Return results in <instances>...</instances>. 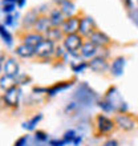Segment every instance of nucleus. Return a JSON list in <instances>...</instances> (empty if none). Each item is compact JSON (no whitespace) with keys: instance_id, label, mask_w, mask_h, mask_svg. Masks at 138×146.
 I'll return each mask as SVG.
<instances>
[{"instance_id":"nucleus-1","label":"nucleus","mask_w":138,"mask_h":146,"mask_svg":"<svg viewBox=\"0 0 138 146\" xmlns=\"http://www.w3.org/2000/svg\"><path fill=\"white\" fill-rule=\"evenodd\" d=\"M84 45L82 41V36L80 33H74V35H66L62 40V46L65 48V50L70 54L78 53L80 49Z\"/></svg>"},{"instance_id":"nucleus-2","label":"nucleus","mask_w":138,"mask_h":146,"mask_svg":"<svg viewBox=\"0 0 138 146\" xmlns=\"http://www.w3.org/2000/svg\"><path fill=\"white\" fill-rule=\"evenodd\" d=\"M20 96H21V89L17 85H13L9 89H7L3 94V102L9 108H17L19 106Z\"/></svg>"},{"instance_id":"nucleus-3","label":"nucleus","mask_w":138,"mask_h":146,"mask_svg":"<svg viewBox=\"0 0 138 146\" xmlns=\"http://www.w3.org/2000/svg\"><path fill=\"white\" fill-rule=\"evenodd\" d=\"M54 52H56V44L48 38H45L41 44H38L34 48V53L38 58H49L54 54Z\"/></svg>"},{"instance_id":"nucleus-4","label":"nucleus","mask_w":138,"mask_h":146,"mask_svg":"<svg viewBox=\"0 0 138 146\" xmlns=\"http://www.w3.org/2000/svg\"><path fill=\"white\" fill-rule=\"evenodd\" d=\"M114 122L119 129H122L125 131H130L133 129H135V126H137V121L126 113H118L114 117Z\"/></svg>"},{"instance_id":"nucleus-5","label":"nucleus","mask_w":138,"mask_h":146,"mask_svg":"<svg viewBox=\"0 0 138 146\" xmlns=\"http://www.w3.org/2000/svg\"><path fill=\"white\" fill-rule=\"evenodd\" d=\"M96 127L100 134H107V133H110L115 127V122L114 119L109 118L106 115L98 114L96 117Z\"/></svg>"},{"instance_id":"nucleus-6","label":"nucleus","mask_w":138,"mask_h":146,"mask_svg":"<svg viewBox=\"0 0 138 146\" xmlns=\"http://www.w3.org/2000/svg\"><path fill=\"white\" fill-rule=\"evenodd\" d=\"M96 31V23L93 20L92 16L84 15L81 16V21H80V33L82 37H90L93 32Z\"/></svg>"},{"instance_id":"nucleus-7","label":"nucleus","mask_w":138,"mask_h":146,"mask_svg":"<svg viewBox=\"0 0 138 146\" xmlns=\"http://www.w3.org/2000/svg\"><path fill=\"white\" fill-rule=\"evenodd\" d=\"M80 16H72L64 21V24L61 25V31L64 32V35H74L80 32Z\"/></svg>"},{"instance_id":"nucleus-8","label":"nucleus","mask_w":138,"mask_h":146,"mask_svg":"<svg viewBox=\"0 0 138 146\" xmlns=\"http://www.w3.org/2000/svg\"><path fill=\"white\" fill-rule=\"evenodd\" d=\"M1 72L4 73V76L12 77V78H16L19 76V64L15 58H7L5 61L1 64Z\"/></svg>"},{"instance_id":"nucleus-9","label":"nucleus","mask_w":138,"mask_h":146,"mask_svg":"<svg viewBox=\"0 0 138 146\" xmlns=\"http://www.w3.org/2000/svg\"><path fill=\"white\" fill-rule=\"evenodd\" d=\"M89 41L90 42H93L94 45L97 46V48H106L107 45H110V42H111V40H110V37L105 33V32H102V31H94L90 35V37H89Z\"/></svg>"},{"instance_id":"nucleus-10","label":"nucleus","mask_w":138,"mask_h":146,"mask_svg":"<svg viewBox=\"0 0 138 146\" xmlns=\"http://www.w3.org/2000/svg\"><path fill=\"white\" fill-rule=\"evenodd\" d=\"M45 40V36L41 35V33H37V32H27L25 35L23 36V44H27V45L32 46V48H36L38 44H41L42 41Z\"/></svg>"},{"instance_id":"nucleus-11","label":"nucleus","mask_w":138,"mask_h":146,"mask_svg":"<svg viewBox=\"0 0 138 146\" xmlns=\"http://www.w3.org/2000/svg\"><path fill=\"white\" fill-rule=\"evenodd\" d=\"M88 64H89V68H90L93 72H97V73L106 72L107 68H109V64H107L106 58L101 57V56H96V57L92 58Z\"/></svg>"},{"instance_id":"nucleus-12","label":"nucleus","mask_w":138,"mask_h":146,"mask_svg":"<svg viewBox=\"0 0 138 146\" xmlns=\"http://www.w3.org/2000/svg\"><path fill=\"white\" fill-rule=\"evenodd\" d=\"M50 28H52V23H50L49 16L41 15L37 19V23L34 24L33 31L37 32V33H41V35H45V33L49 31Z\"/></svg>"},{"instance_id":"nucleus-13","label":"nucleus","mask_w":138,"mask_h":146,"mask_svg":"<svg viewBox=\"0 0 138 146\" xmlns=\"http://www.w3.org/2000/svg\"><path fill=\"white\" fill-rule=\"evenodd\" d=\"M98 49L100 48H97L93 42H90L88 40V41L84 42V45H82V48L80 49V54L82 58H94L97 56V52H98Z\"/></svg>"},{"instance_id":"nucleus-14","label":"nucleus","mask_w":138,"mask_h":146,"mask_svg":"<svg viewBox=\"0 0 138 146\" xmlns=\"http://www.w3.org/2000/svg\"><path fill=\"white\" fill-rule=\"evenodd\" d=\"M38 17H40V15H38L37 8H33L31 11H28L23 19V28H27V29L34 28V24L37 23Z\"/></svg>"},{"instance_id":"nucleus-15","label":"nucleus","mask_w":138,"mask_h":146,"mask_svg":"<svg viewBox=\"0 0 138 146\" xmlns=\"http://www.w3.org/2000/svg\"><path fill=\"white\" fill-rule=\"evenodd\" d=\"M73 85V80H69V81H60V82H57V84L52 85V86H49L48 88V90H46V94L49 97H53L56 96L57 93L62 92V90H65V89L70 88Z\"/></svg>"},{"instance_id":"nucleus-16","label":"nucleus","mask_w":138,"mask_h":146,"mask_svg":"<svg viewBox=\"0 0 138 146\" xmlns=\"http://www.w3.org/2000/svg\"><path fill=\"white\" fill-rule=\"evenodd\" d=\"M49 19H50V23H52V27L61 28V25L64 24V21L66 20V17H65V15L61 12L60 8H54V9L50 11Z\"/></svg>"},{"instance_id":"nucleus-17","label":"nucleus","mask_w":138,"mask_h":146,"mask_svg":"<svg viewBox=\"0 0 138 146\" xmlns=\"http://www.w3.org/2000/svg\"><path fill=\"white\" fill-rule=\"evenodd\" d=\"M125 57H122V56H119V57H115L114 60H113V62H111L110 65V73L113 74L114 77H119L122 76L123 73V69H125Z\"/></svg>"},{"instance_id":"nucleus-18","label":"nucleus","mask_w":138,"mask_h":146,"mask_svg":"<svg viewBox=\"0 0 138 146\" xmlns=\"http://www.w3.org/2000/svg\"><path fill=\"white\" fill-rule=\"evenodd\" d=\"M15 52H16V54L21 58H31V57H33V56H36L34 48L27 45V44H20V45H17Z\"/></svg>"},{"instance_id":"nucleus-19","label":"nucleus","mask_w":138,"mask_h":146,"mask_svg":"<svg viewBox=\"0 0 138 146\" xmlns=\"http://www.w3.org/2000/svg\"><path fill=\"white\" fill-rule=\"evenodd\" d=\"M44 36H45V38L52 40L54 42L57 41V40H64V37H65L64 32L61 31V28H57V27H52Z\"/></svg>"},{"instance_id":"nucleus-20","label":"nucleus","mask_w":138,"mask_h":146,"mask_svg":"<svg viewBox=\"0 0 138 146\" xmlns=\"http://www.w3.org/2000/svg\"><path fill=\"white\" fill-rule=\"evenodd\" d=\"M60 9H61V12L65 15L66 19H68V17H72V16H76L74 15V12H76V5H74V3L70 1V0L64 1V3L60 5Z\"/></svg>"},{"instance_id":"nucleus-21","label":"nucleus","mask_w":138,"mask_h":146,"mask_svg":"<svg viewBox=\"0 0 138 146\" xmlns=\"http://www.w3.org/2000/svg\"><path fill=\"white\" fill-rule=\"evenodd\" d=\"M42 119V114H36V115H33L29 121H27V122H24L23 123V127L24 129H27V130H34V127H36V125H37L40 121Z\"/></svg>"},{"instance_id":"nucleus-22","label":"nucleus","mask_w":138,"mask_h":146,"mask_svg":"<svg viewBox=\"0 0 138 146\" xmlns=\"http://www.w3.org/2000/svg\"><path fill=\"white\" fill-rule=\"evenodd\" d=\"M98 106L101 108V110L105 111V113H110V111H115L114 106L110 104V101H107L105 97H104L102 100L98 101Z\"/></svg>"},{"instance_id":"nucleus-23","label":"nucleus","mask_w":138,"mask_h":146,"mask_svg":"<svg viewBox=\"0 0 138 146\" xmlns=\"http://www.w3.org/2000/svg\"><path fill=\"white\" fill-rule=\"evenodd\" d=\"M0 35H1V40H3L8 46L12 45V36L9 35V32L5 29V25H4V24L0 27Z\"/></svg>"},{"instance_id":"nucleus-24","label":"nucleus","mask_w":138,"mask_h":146,"mask_svg":"<svg viewBox=\"0 0 138 146\" xmlns=\"http://www.w3.org/2000/svg\"><path fill=\"white\" fill-rule=\"evenodd\" d=\"M13 85H16L15 78L4 76V74L1 76V89H3V90H7V89H9L11 86H13Z\"/></svg>"},{"instance_id":"nucleus-25","label":"nucleus","mask_w":138,"mask_h":146,"mask_svg":"<svg viewBox=\"0 0 138 146\" xmlns=\"http://www.w3.org/2000/svg\"><path fill=\"white\" fill-rule=\"evenodd\" d=\"M89 68V64L85 61H78L77 64H72V70L74 73H81L84 72V69Z\"/></svg>"},{"instance_id":"nucleus-26","label":"nucleus","mask_w":138,"mask_h":146,"mask_svg":"<svg viewBox=\"0 0 138 146\" xmlns=\"http://www.w3.org/2000/svg\"><path fill=\"white\" fill-rule=\"evenodd\" d=\"M76 131L73 130V129H70V130H66L65 133H64V141H65V143H70L74 141V138H76Z\"/></svg>"},{"instance_id":"nucleus-27","label":"nucleus","mask_w":138,"mask_h":146,"mask_svg":"<svg viewBox=\"0 0 138 146\" xmlns=\"http://www.w3.org/2000/svg\"><path fill=\"white\" fill-rule=\"evenodd\" d=\"M34 138H36V141L45 142V141H48V134H46L45 131H42V130H37L36 133H34Z\"/></svg>"},{"instance_id":"nucleus-28","label":"nucleus","mask_w":138,"mask_h":146,"mask_svg":"<svg viewBox=\"0 0 138 146\" xmlns=\"http://www.w3.org/2000/svg\"><path fill=\"white\" fill-rule=\"evenodd\" d=\"M15 8H16V4H3V9L1 11L4 13H7V15H11L12 12L15 11Z\"/></svg>"},{"instance_id":"nucleus-29","label":"nucleus","mask_w":138,"mask_h":146,"mask_svg":"<svg viewBox=\"0 0 138 146\" xmlns=\"http://www.w3.org/2000/svg\"><path fill=\"white\" fill-rule=\"evenodd\" d=\"M16 17H17V13H16L15 16L7 15V16H5V21H4V25H5V27H8V25H13V21H15Z\"/></svg>"},{"instance_id":"nucleus-30","label":"nucleus","mask_w":138,"mask_h":146,"mask_svg":"<svg viewBox=\"0 0 138 146\" xmlns=\"http://www.w3.org/2000/svg\"><path fill=\"white\" fill-rule=\"evenodd\" d=\"M27 142H28V135H23V137H20L16 141L13 146H27Z\"/></svg>"},{"instance_id":"nucleus-31","label":"nucleus","mask_w":138,"mask_h":146,"mask_svg":"<svg viewBox=\"0 0 138 146\" xmlns=\"http://www.w3.org/2000/svg\"><path fill=\"white\" fill-rule=\"evenodd\" d=\"M65 141L64 139H52L49 141V146H65Z\"/></svg>"},{"instance_id":"nucleus-32","label":"nucleus","mask_w":138,"mask_h":146,"mask_svg":"<svg viewBox=\"0 0 138 146\" xmlns=\"http://www.w3.org/2000/svg\"><path fill=\"white\" fill-rule=\"evenodd\" d=\"M102 146H118V142H117L115 139H107Z\"/></svg>"},{"instance_id":"nucleus-33","label":"nucleus","mask_w":138,"mask_h":146,"mask_svg":"<svg viewBox=\"0 0 138 146\" xmlns=\"http://www.w3.org/2000/svg\"><path fill=\"white\" fill-rule=\"evenodd\" d=\"M123 3V5L127 8V9H133V1L131 0H121Z\"/></svg>"},{"instance_id":"nucleus-34","label":"nucleus","mask_w":138,"mask_h":146,"mask_svg":"<svg viewBox=\"0 0 138 146\" xmlns=\"http://www.w3.org/2000/svg\"><path fill=\"white\" fill-rule=\"evenodd\" d=\"M81 141H82V137H81V135H77L76 138H74V141H73V145H74V146H78L81 143Z\"/></svg>"},{"instance_id":"nucleus-35","label":"nucleus","mask_w":138,"mask_h":146,"mask_svg":"<svg viewBox=\"0 0 138 146\" xmlns=\"http://www.w3.org/2000/svg\"><path fill=\"white\" fill-rule=\"evenodd\" d=\"M131 19L134 20V21H135V24H137V25H138V9H137V11H134V12H133V13H131Z\"/></svg>"},{"instance_id":"nucleus-36","label":"nucleus","mask_w":138,"mask_h":146,"mask_svg":"<svg viewBox=\"0 0 138 146\" xmlns=\"http://www.w3.org/2000/svg\"><path fill=\"white\" fill-rule=\"evenodd\" d=\"M19 0H1V3L3 4H17Z\"/></svg>"},{"instance_id":"nucleus-37","label":"nucleus","mask_w":138,"mask_h":146,"mask_svg":"<svg viewBox=\"0 0 138 146\" xmlns=\"http://www.w3.org/2000/svg\"><path fill=\"white\" fill-rule=\"evenodd\" d=\"M24 4H25V0H19V1H17V5H19L20 8L24 7Z\"/></svg>"},{"instance_id":"nucleus-38","label":"nucleus","mask_w":138,"mask_h":146,"mask_svg":"<svg viewBox=\"0 0 138 146\" xmlns=\"http://www.w3.org/2000/svg\"><path fill=\"white\" fill-rule=\"evenodd\" d=\"M53 1H54V3H58L60 5H61V4L64 3V1H66V0H53Z\"/></svg>"}]
</instances>
